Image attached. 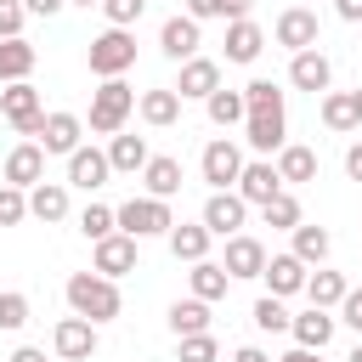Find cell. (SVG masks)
I'll list each match as a JSON object with an SVG mask.
<instances>
[{
	"mask_svg": "<svg viewBox=\"0 0 362 362\" xmlns=\"http://www.w3.org/2000/svg\"><path fill=\"white\" fill-rule=\"evenodd\" d=\"M68 305H74V317H85V322H113V317L124 311L119 283L102 277V272H74V277H68Z\"/></svg>",
	"mask_w": 362,
	"mask_h": 362,
	"instance_id": "6da1fadb",
	"label": "cell"
},
{
	"mask_svg": "<svg viewBox=\"0 0 362 362\" xmlns=\"http://www.w3.org/2000/svg\"><path fill=\"white\" fill-rule=\"evenodd\" d=\"M130 113H136V90L124 85V74H119V79H102V85L90 90V130H96V136H119Z\"/></svg>",
	"mask_w": 362,
	"mask_h": 362,
	"instance_id": "7a4b0ae2",
	"label": "cell"
},
{
	"mask_svg": "<svg viewBox=\"0 0 362 362\" xmlns=\"http://www.w3.org/2000/svg\"><path fill=\"white\" fill-rule=\"evenodd\" d=\"M113 226H119V232H130V238L141 243V238L170 232V226H175V215H170V198H153V192H147V198L119 204V209H113Z\"/></svg>",
	"mask_w": 362,
	"mask_h": 362,
	"instance_id": "3957f363",
	"label": "cell"
},
{
	"mask_svg": "<svg viewBox=\"0 0 362 362\" xmlns=\"http://www.w3.org/2000/svg\"><path fill=\"white\" fill-rule=\"evenodd\" d=\"M130 62H136V34L130 28H107V34L90 40V74L96 79H119Z\"/></svg>",
	"mask_w": 362,
	"mask_h": 362,
	"instance_id": "277c9868",
	"label": "cell"
},
{
	"mask_svg": "<svg viewBox=\"0 0 362 362\" xmlns=\"http://www.w3.org/2000/svg\"><path fill=\"white\" fill-rule=\"evenodd\" d=\"M0 113H6V124H11L17 136H40V124H45L40 90H34L28 79H11V85L0 90Z\"/></svg>",
	"mask_w": 362,
	"mask_h": 362,
	"instance_id": "5b68a950",
	"label": "cell"
},
{
	"mask_svg": "<svg viewBox=\"0 0 362 362\" xmlns=\"http://www.w3.org/2000/svg\"><path fill=\"white\" fill-rule=\"evenodd\" d=\"M198 170H204V181L215 187V192H226V187H238V170H243V153H238V141H209L204 147V158H198Z\"/></svg>",
	"mask_w": 362,
	"mask_h": 362,
	"instance_id": "8992f818",
	"label": "cell"
},
{
	"mask_svg": "<svg viewBox=\"0 0 362 362\" xmlns=\"http://www.w3.org/2000/svg\"><path fill=\"white\" fill-rule=\"evenodd\" d=\"M51 345H57L62 362H90V356H96V322H85V317H62V322L51 328Z\"/></svg>",
	"mask_w": 362,
	"mask_h": 362,
	"instance_id": "52a82bcc",
	"label": "cell"
},
{
	"mask_svg": "<svg viewBox=\"0 0 362 362\" xmlns=\"http://www.w3.org/2000/svg\"><path fill=\"white\" fill-rule=\"evenodd\" d=\"M90 272H102V277H124V272H136V238L130 232H107V238H96V260H90Z\"/></svg>",
	"mask_w": 362,
	"mask_h": 362,
	"instance_id": "ba28073f",
	"label": "cell"
},
{
	"mask_svg": "<svg viewBox=\"0 0 362 362\" xmlns=\"http://www.w3.org/2000/svg\"><path fill=\"white\" fill-rule=\"evenodd\" d=\"M243 215H249V204H243L232 187L204 198V226H209V238H232V232L243 226Z\"/></svg>",
	"mask_w": 362,
	"mask_h": 362,
	"instance_id": "9c48e42d",
	"label": "cell"
},
{
	"mask_svg": "<svg viewBox=\"0 0 362 362\" xmlns=\"http://www.w3.org/2000/svg\"><path fill=\"white\" fill-rule=\"evenodd\" d=\"M79 136H85V119H79V113H45V124H40V136H34V141L45 147V158H51V153H62V158H68V153L79 147Z\"/></svg>",
	"mask_w": 362,
	"mask_h": 362,
	"instance_id": "30bf717a",
	"label": "cell"
},
{
	"mask_svg": "<svg viewBox=\"0 0 362 362\" xmlns=\"http://www.w3.org/2000/svg\"><path fill=\"white\" fill-rule=\"evenodd\" d=\"M283 136H288V119H283V107L243 113V141H249L255 153H277V147H283Z\"/></svg>",
	"mask_w": 362,
	"mask_h": 362,
	"instance_id": "8fae6325",
	"label": "cell"
},
{
	"mask_svg": "<svg viewBox=\"0 0 362 362\" xmlns=\"http://www.w3.org/2000/svg\"><path fill=\"white\" fill-rule=\"evenodd\" d=\"M6 181L23 187V192L40 187V181H45V147H40V141H17V147L6 153Z\"/></svg>",
	"mask_w": 362,
	"mask_h": 362,
	"instance_id": "7c38bea8",
	"label": "cell"
},
{
	"mask_svg": "<svg viewBox=\"0 0 362 362\" xmlns=\"http://www.w3.org/2000/svg\"><path fill=\"white\" fill-rule=\"evenodd\" d=\"M107 175H113V164H107V153H102V147H74V153H68V187L96 192Z\"/></svg>",
	"mask_w": 362,
	"mask_h": 362,
	"instance_id": "4fadbf2b",
	"label": "cell"
},
{
	"mask_svg": "<svg viewBox=\"0 0 362 362\" xmlns=\"http://www.w3.org/2000/svg\"><path fill=\"white\" fill-rule=\"evenodd\" d=\"M243 204H266V198H277L283 192V175H277V164H266V158H255V164H243L238 170V187H232Z\"/></svg>",
	"mask_w": 362,
	"mask_h": 362,
	"instance_id": "5bb4252c",
	"label": "cell"
},
{
	"mask_svg": "<svg viewBox=\"0 0 362 362\" xmlns=\"http://www.w3.org/2000/svg\"><path fill=\"white\" fill-rule=\"evenodd\" d=\"M272 40H277V45H288V51H311V45H317V11H305V6H288V11L277 17Z\"/></svg>",
	"mask_w": 362,
	"mask_h": 362,
	"instance_id": "9a60e30c",
	"label": "cell"
},
{
	"mask_svg": "<svg viewBox=\"0 0 362 362\" xmlns=\"http://www.w3.org/2000/svg\"><path fill=\"white\" fill-rule=\"evenodd\" d=\"M198 23L181 11V17H164V28H158V51L170 57V62H187V57H198Z\"/></svg>",
	"mask_w": 362,
	"mask_h": 362,
	"instance_id": "2e32d148",
	"label": "cell"
},
{
	"mask_svg": "<svg viewBox=\"0 0 362 362\" xmlns=\"http://www.w3.org/2000/svg\"><path fill=\"white\" fill-rule=\"evenodd\" d=\"M226 277H260L266 272V249H260V238H249V232H232L226 238Z\"/></svg>",
	"mask_w": 362,
	"mask_h": 362,
	"instance_id": "e0dca14e",
	"label": "cell"
},
{
	"mask_svg": "<svg viewBox=\"0 0 362 362\" xmlns=\"http://www.w3.org/2000/svg\"><path fill=\"white\" fill-rule=\"evenodd\" d=\"M328 79H334V68H328V57L311 45V51H294V62H288V85L294 90H328Z\"/></svg>",
	"mask_w": 362,
	"mask_h": 362,
	"instance_id": "ac0fdd59",
	"label": "cell"
},
{
	"mask_svg": "<svg viewBox=\"0 0 362 362\" xmlns=\"http://www.w3.org/2000/svg\"><path fill=\"white\" fill-rule=\"evenodd\" d=\"M260 277H266V288H272L277 300H288V294H300V288H305V260H300L294 249H288V255H272Z\"/></svg>",
	"mask_w": 362,
	"mask_h": 362,
	"instance_id": "d6986e66",
	"label": "cell"
},
{
	"mask_svg": "<svg viewBox=\"0 0 362 362\" xmlns=\"http://www.w3.org/2000/svg\"><path fill=\"white\" fill-rule=\"evenodd\" d=\"M266 51V34H260V23H249V17H232L226 23V62H255Z\"/></svg>",
	"mask_w": 362,
	"mask_h": 362,
	"instance_id": "ffe728a7",
	"label": "cell"
},
{
	"mask_svg": "<svg viewBox=\"0 0 362 362\" xmlns=\"http://www.w3.org/2000/svg\"><path fill=\"white\" fill-rule=\"evenodd\" d=\"M221 85V62H209V57H187L181 62V79H175V96L187 102V96H209Z\"/></svg>",
	"mask_w": 362,
	"mask_h": 362,
	"instance_id": "44dd1931",
	"label": "cell"
},
{
	"mask_svg": "<svg viewBox=\"0 0 362 362\" xmlns=\"http://www.w3.org/2000/svg\"><path fill=\"white\" fill-rule=\"evenodd\" d=\"M141 181H147V192H153V198H175V192H181V158L153 153V158L141 164Z\"/></svg>",
	"mask_w": 362,
	"mask_h": 362,
	"instance_id": "7402d4cb",
	"label": "cell"
},
{
	"mask_svg": "<svg viewBox=\"0 0 362 362\" xmlns=\"http://www.w3.org/2000/svg\"><path fill=\"white\" fill-rule=\"evenodd\" d=\"M288 334H294V345H305V351H322V345L334 339V317H328L322 305H311V311H300V317L288 322Z\"/></svg>",
	"mask_w": 362,
	"mask_h": 362,
	"instance_id": "603a6c76",
	"label": "cell"
},
{
	"mask_svg": "<svg viewBox=\"0 0 362 362\" xmlns=\"http://www.w3.org/2000/svg\"><path fill=\"white\" fill-rule=\"evenodd\" d=\"M28 215H34V221H68V187H62V181L28 187Z\"/></svg>",
	"mask_w": 362,
	"mask_h": 362,
	"instance_id": "cb8c5ba5",
	"label": "cell"
},
{
	"mask_svg": "<svg viewBox=\"0 0 362 362\" xmlns=\"http://www.w3.org/2000/svg\"><path fill=\"white\" fill-rule=\"evenodd\" d=\"M34 62H40V51L17 34V40H0V85H11V79H28L34 74Z\"/></svg>",
	"mask_w": 362,
	"mask_h": 362,
	"instance_id": "d4e9b609",
	"label": "cell"
},
{
	"mask_svg": "<svg viewBox=\"0 0 362 362\" xmlns=\"http://www.w3.org/2000/svg\"><path fill=\"white\" fill-rule=\"evenodd\" d=\"M164 238H170V255H175V260H187V266L209 255V226H204V221H198V226H187V221H181V226H170Z\"/></svg>",
	"mask_w": 362,
	"mask_h": 362,
	"instance_id": "484cf974",
	"label": "cell"
},
{
	"mask_svg": "<svg viewBox=\"0 0 362 362\" xmlns=\"http://www.w3.org/2000/svg\"><path fill=\"white\" fill-rule=\"evenodd\" d=\"M204 107H209V124H221V130H232V124H243V90H226V85H215L209 96H204Z\"/></svg>",
	"mask_w": 362,
	"mask_h": 362,
	"instance_id": "4316f807",
	"label": "cell"
},
{
	"mask_svg": "<svg viewBox=\"0 0 362 362\" xmlns=\"http://www.w3.org/2000/svg\"><path fill=\"white\" fill-rule=\"evenodd\" d=\"M277 175L283 181H317V153L300 147V141H283L277 147Z\"/></svg>",
	"mask_w": 362,
	"mask_h": 362,
	"instance_id": "83f0119b",
	"label": "cell"
},
{
	"mask_svg": "<svg viewBox=\"0 0 362 362\" xmlns=\"http://www.w3.org/2000/svg\"><path fill=\"white\" fill-rule=\"evenodd\" d=\"M187 283H192V294H198V300H221L232 277H226V266H221V260H209V255H204V260H192Z\"/></svg>",
	"mask_w": 362,
	"mask_h": 362,
	"instance_id": "f1b7e54d",
	"label": "cell"
},
{
	"mask_svg": "<svg viewBox=\"0 0 362 362\" xmlns=\"http://www.w3.org/2000/svg\"><path fill=\"white\" fill-rule=\"evenodd\" d=\"M136 107H141V119H147L153 130H164V124H175V119H181V96H175V85H170V90H147Z\"/></svg>",
	"mask_w": 362,
	"mask_h": 362,
	"instance_id": "f546056e",
	"label": "cell"
},
{
	"mask_svg": "<svg viewBox=\"0 0 362 362\" xmlns=\"http://www.w3.org/2000/svg\"><path fill=\"white\" fill-rule=\"evenodd\" d=\"M147 158H153V153H147V141H141V136H113V141H107V164H113L119 175H136Z\"/></svg>",
	"mask_w": 362,
	"mask_h": 362,
	"instance_id": "4dcf8cb0",
	"label": "cell"
},
{
	"mask_svg": "<svg viewBox=\"0 0 362 362\" xmlns=\"http://www.w3.org/2000/svg\"><path fill=\"white\" fill-rule=\"evenodd\" d=\"M170 328H175V339L181 334H204L209 328V300H198V294L192 300H175L170 305Z\"/></svg>",
	"mask_w": 362,
	"mask_h": 362,
	"instance_id": "1f68e13d",
	"label": "cell"
},
{
	"mask_svg": "<svg viewBox=\"0 0 362 362\" xmlns=\"http://www.w3.org/2000/svg\"><path fill=\"white\" fill-rule=\"evenodd\" d=\"M322 124L328 130H356V96L351 90H322Z\"/></svg>",
	"mask_w": 362,
	"mask_h": 362,
	"instance_id": "d6a6232c",
	"label": "cell"
},
{
	"mask_svg": "<svg viewBox=\"0 0 362 362\" xmlns=\"http://www.w3.org/2000/svg\"><path fill=\"white\" fill-rule=\"evenodd\" d=\"M328 249H334V238H328L322 226H305V221L294 226V255H300L305 266H322V260H328Z\"/></svg>",
	"mask_w": 362,
	"mask_h": 362,
	"instance_id": "836d02e7",
	"label": "cell"
},
{
	"mask_svg": "<svg viewBox=\"0 0 362 362\" xmlns=\"http://www.w3.org/2000/svg\"><path fill=\"white\" fill-rule=\"evenodd\" d=\"M345 288H351V283H345L339 272H305V294H311V305H322V311H328V305H339V300H345Z\"/></svg>",
	"mask_w": 362,
	"mask_h": 362,
	"instance_id": "e575fe53",
	"label": "cell"
},
{
	"mask_svg": "<svg viewBox=\"0 0 362 362\" xmlns=\"http://www.w3.org/2000/svg\"><path fill=\"white\" fill-rule=\"evenodd\" d=\"M260 215H266L272 232H294V226H300V198H294V192H277V198L260 204Z\"/></svg>",
	"mask_w": 362,
	"mask_h": 362,
	"instance_id": "d590c367",
	"label": "cell"
},
{
	"mask_svg": "<svg viewBox=\"0 0 362 362\" xmlns=\"http://www.w3.org/2000/svg\"><path fill=\"white\" fill-rule=\"evenodd\" d=\"M249 6L255 0H187V17L192 23H209V17H226L232 23V17H249Z\"/></svg>",
	"mask_w": 362,
	"mask_h": 362,
	"instance_id": "8d00e7d4",
	"label": "cell"
},
{
	"mask_svg": "<svg viewBox=\"0 0 362 362\" xmlns=\"http://www.w3.org/2000/svg\"><path fill=\"white\" fill-rule=\"evenodd\" d=\"M288 322H294V317H288V305H283L277 294H260V300H255V328H260V334H283Z\"/></svg>",
	"mask_w": 362,
	"mask_h": 362,
	"instance_id": "74e56055",
	"label": "cell"
},
{
	"mask_svg": "<svg viewBox=\"0 0 362 362\" xmlns=\"http://www.w3.org/2000/svg\"><path fill=\"white\" fill-rule=\"evenodd\" d=\"M243 107H249V113H266V107H283V90H277L272 79H249V85H243Z\"/></svg>",
	"mask_w": 362,
	"mask_h": 362,
	"instance_id": "f35d334b",
	"label": "cell"
},
{
	"mask_svg": "<svg viewBox=\"0 0 362 362\" xmlns=\"http://www.w3.org/2000/svg\"><path fill=\"white\" fill-rule=\"evenodd\" d=\"M79 232H85L90 243L107 238V232H119V226H113V209H107V204H85V209H79Z\"/></svg>",
	"mask_w": 362,
	"mask_h": 362,
	"instance_id": "ab89813d",
	"label": "cell"
},
{
	"mask_svg": "<svg viewBox=\"0 0 362 362\" xmlns=\"http://www.w3.org/2000/svg\"><path fill=\"white\" fill-rule=\"evenodd\" d=\"M221 356V345H215V334L204 328V334H181V362H215Z\"/></svg>",
	"mask_w": 362,
	"mask_h": 362,
	"instance_id": "60d3db41",
	"label": "cell"
},
{
	"mask_svg": "<svg viewBox=\"0 0 362 362\" xmlns=\"http://www.w3.org/2000/svg\"><path fill=\"white\" fill-rule=\"evenodd\" d=\"M23 215H28V192L11 187V181H0V226H17Z\"/></svg>",
	"mask_w": 362,
	"mask_h": 362,
	"instance_id": "b9f144b4",
	"label": "cell"
},
{
	"mask_svg": "<svg viewBox=\"0 0 362 362\" xmlns=\"http://www.w3.org/2000/svg\"><path fill=\"white\" fill-rule=\"evenodd\" d=\"M23 322H28V294L6 288L0 294V328H23Z\"/></svg>",
	"mask_w": 362,
	"mask_h": 362,
	"instance_id": "7bdbcfd3",
	"label": "cell"
},
{
	"mask_svg": "<svg viewBox=\"0 0 362 362\" xmlns=\"http://www.w3.org/2000/svg\"><path fill=\"white\" fill-rule=\"evenodd\" d=\"M102 11H107V28H130L147 11V0H102Z\"/></svg>",
	"mask_w": 362,
	"mask_h": 362,
	"instance_id": "ee69618b",
	"label": "cell"
},
{
	"mask_svg": "<svg viewBox=\"0 0 362 362\" xmlns=\"http://www.w3.org/2000/svg\"><path fill=\"white\" fill-rule=\"evenodd\" d=\"M23 23H28L23 0H0V40H17V34H23Z\"/></svg>",
	"mask_w": 362,
	"mask_h": 362,
	"instance_id": "f6af8a7d",
	"label": "cell"
},
{
	"mask_svg": "<svg viewBox=\"0 0 362 362\" xmlns=\"http://www.w3.org/2000/svg\"><path fill=\"white\" fill-rule=\"evenodd\" d=\"M339 322H351V328L362 334V288H345V300H339Z\"/></svg>",
	"mask_w": 362,
	"mask_h": 362,
	"instance_id": "bcb514c9",
	"label": "cell"
},
{
	"mask_svg": "<svg viewBox=\"0 0 362 362\" xmlns=\"http://www.w3.org/2000/svg\"><path fill=\"white\" fill-rule=\"evenodd\" d=\"M62 6H68V0H23V11H28V17H57Z\"/></svg>",
	"mask_w": 362,
	"mask_h": 362,
	"instance_id": "7dc6e473",
	"label": "cell"
},
{
	"mask_svg": "<svg viewBox=\"0 0 362 362\" xmlns=\"http://www.w3.org/2000/svg\"><path fill=\"white\" fill-rule=\"evenodd\" d=\"M345 175H351V181H362V141L345 153Z\"/></svg>",
	"mask_w": 362,
	"mask_h": 362,
	"instance_id": "c3c4849f",
	"label": "cell"
},
{
	"mask_svg": "<svg viewBox=\"0 0 362 362\" xmlns=\"http://www.w3.org/2000/svg\"><path fill=\"white\" fill-rule=\"evenodd\" d=\"M232 362H272V356H266L260 345H238V351H232Z\"/></svg>",
	"mask_w": 362,
	"mask_h": 362,
	"instance_id": "681fc988",
	"label": "cell"
},
{
	"mask_svg": "<svg viewBox=\"0 0 362 362\" xmlns=\"http://www.w3.org/2000/svg\"><path fill=\"white\" fill-rule=\"evenodd\" d=\"M334 11H339L345 23H362V0H334Z\"/></svg>",
	"mask_w": 362,
	"mask_h": 362,
	"instance_id": "f907efd6",
	"label": "cell"
},
{
	"mask_svg": "<svg viewBox=\"0 0 362 362\" xmlns=\"http://www.w3.org/2000/svg\"><path fill=\"white\" fill-rule=\"evenodd\" d=\"M11 362H45V351H40V345H17V351H11Z\"/></svg>",
	"mask_w": 362,
	"mask_h": 362,
	"instance_id": "816d5d0a",
	"label": "cell"
},
{
	"mask_svg": "<svg viewBox=\"0 0 362 362\" xmlns=\"http://www.w3.org/2000/svg\"><path fill=\"white\" fill-rule=\"evenodd\" d=\"M277 362H322V351H305V345H294L288 356H277Z\"/></svg>",
	"mask_w": 362,
	"mask_h": 362,
	"instance_id": "f5cc1de1",
	"label": "cell"
},
{
	"mask_svg": "<svg viewBox=\"0 0 362 362\" xmlns=\"http://www.w3.org/2000/svg\"><path fill=\"white\" fill-rule=\"evenodd\" d=\"M351 96H356V124H362V85H356V90H351Z\"/></svg>",
	"mask_w": 362,
	"mask_h": 362,
	"instance_id": "db71d44e",
	"label": "cell"
},
{
	"mask_svg": "<svg viewBox=\"0 0 362 362\" xmlns=\"http://www.w3.org/2000/svg\"><path fill=\"white\" fill-rule=\"evenodd\" d=\"M345 362H362V345H356V351H351V356H345Z\"/></svg>",
	"mask_w": 362,
	"mask_h": 362,
	"instance_id": "11a10c76",
	"label": "cell"
},
{
	"mask_svg": "<svg viewBox=\"0 0 362 362\" xmlns=\"http://www.w3.org/2000/svg\"><path fill=\"white\" fill-rule=\"evenodd\" d=\"M74 6H102V0H74Z\"/></svg>",
	"mask_w": 362,
	"mask_h": 362,
	"instance_id": "9f6ffc18",
	"label": "cell"
}]
</instances>
